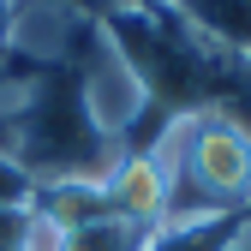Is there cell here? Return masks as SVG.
Instances as JSON below:
<instances>
[{
  "label": "cell",
  "instance_id": "cell-1",
  "mask_svg": "<svg viewBox=\"0 0 251 251\" xmlns=\"http://www.w3.org/2000/svg\"><path fill=\"white\" fill-rule=\"evenodd\" d=\"M168 174V222L251 215V120L227 102L185 108L144 144Z\"/></svg>",
  "mask_w": 251,
  "mask_h": 251
},
{
  "label": "cell",
  "instance_id": "cell-2",
  "mask_svg": "<svg viewBox=\"0 0 251 251\" xmlns=\"http://www.w3.org/2000/svg\"><path fill=\"white\" fill-rule=\"evenodd\" d=\"M144 245H150V233L120 222V215H96L84 227H66V251H144Z\"/></svg>",
  "mask_w": 251,
  "mask_h": 251
},
{
  "label": "cell",
  "instance_id": "cell-3",
  "mask_svg": "<svg viewBox=\"0 0 251 251\" xmlns=\"http://www.w3.org/2000/svg\"><path fill=\"white\" fill-rule=\"evenodd\" d=\"M30 192H36V185L24 179V168L0 155V209H12V203H30Z\"/></svg>",
  "mask_w": 251,
  "mask_h": 251
},
{
  "label": "cell",
  "instance_id": "cell-4",
  "mask_svg": "<svg viewBox=\"0 0 251 251\" xmlns=\"http://www.w3.org/2000/svg\"><path fill=\"white\" fill-rule=\"evenodd\" d=\"M233 84H239V90H245V96H251V54L239 60V66H233Z\"/></svg>",
  "mask_w": 251,
  "mask_h": 251
},
{
  "label": "cell",
  "instance_id": "cell-5",
  "mask_svg": "<svg viewBox=\"0 0 251 251\" xmlns=\"http://www.w3.org/2000/svg\"><path fill=\"white\" fill-rule=\"evenodd\" d=\"M227 251H251V222H245V227H239V239H233V245H227Z\"/></svg>",
  "mask_w": 251,
  "mask_h": 251
},
{
  "label": "cell",
  "instance_id": "cell-6",
  "mask_svg": "<svg viewBox=\"0 0 251 251\" xmlns=\"http://www.w3.org/2000/svg\"><path fill=\"white\" fill-rule=\"evenodd\" d=\"M102 6H108V12H114V6H138V0H102Z\"/></svg>",
  "mask_w": 251,
  "mask_h": 251
}]
</instances>
